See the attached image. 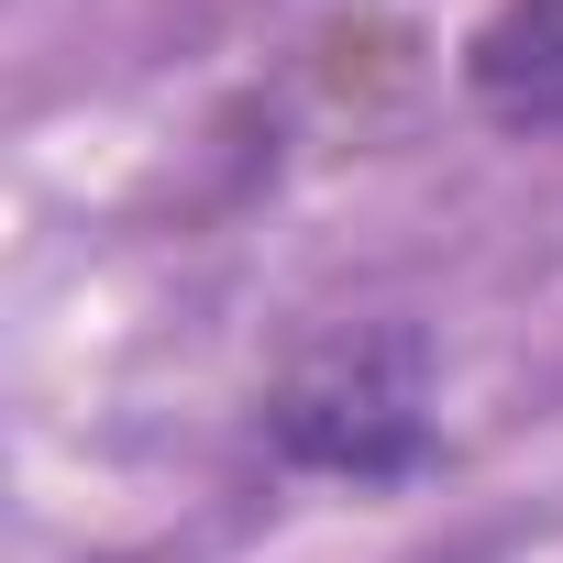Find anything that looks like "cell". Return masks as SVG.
I'll return each instance as SVG.
<instances>
[{
	"label": "cell",
	"mask_w": 563,
	"mask_h": 563,
	"mask_svg": "<svg viewBox=\"0 0 563 563\" xmlns=\"http://www.w3.org/2000/svg\"><path fill=\"white\" fill-rule=\"evenodd\" d=\"M475 100L519 133H563V0H497L464 56Z\"/></svg>",
	"instance_id": "6da1fadb"
}]
</instances>
